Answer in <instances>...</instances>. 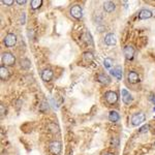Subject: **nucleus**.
<instances>
[{"label": "nucleus", "mask_w": 155, "mask_h": 155, "mask_svg": "<svg viewBox=\"0 0 155 155\" xmlns=\"http://www.w3.org/2000/svg\"><path fill=\"white\" fill-rule=\"evenodd\" d=\"M154 101H155V100H154ZM154 111H155V106H154Z\"/></svg>", "instance_id": "c85d7f7f"}, {"label": "nucleus", "mask_w": 155, "mask_h": 155, "mask_svg": "<svg viewBox=\"0 0 155 155\" xmlns=\"http://www.w3.org/2000/svg\"><path fill=\"white\" fill-rule=\"evenodd\" d=\"M153 14L152 11H149V9H142L141 11L139 13V19L140 20H147V19H150V18H152Z\"/></svg>", "instance_id": "4468645a"}, {"label": "nucleus", "mask_w": 155, "mask_h": 155, "mask_svg": "<svg viewBox=\"0 0 155 155\" xmlns=\"http://www.w3.org/2000/svg\"><path fill=\"white\" fill-rule=\"evenodd\" d=\"M127 81L130 84H136L140 82V77L136 71H129L127 75Z\"/></svg>", "instance_id": "9b49d317"}, {"label": "nucleus", "mask_w": 155, "mask_h": 155, "mask_svg": "<svg viewBox=\"0 0 155 155\" xmlns=\"http://www.w3.org/2000/svg\"><path fill=\"white\" fill-rule=\"evenodd\" d=\"M148 130H149V125H148V124H145V125H143L142 127H140L139 132L140 133H145V132H147Z\"/></svg>", "instance_id": "5701e85b"}, {"label": "nucleus", "mask_w": 155, "mask_h": 155, "mask_svg": "<svg viewBox=\"0 0 155 155\" xmlns=\"http://www.w3.org/2000/svg\"><path fill=\"white\" fill-rule=\"evenodd\" d=\"M116 43H117V39H116V36L113 33L106 34V37H104V44L108 45V46H115Z\"/></svg>", "instance_id": "f8f14e48"}, {"label": "nucleus", "mask_w": 155, "mask_h": 155, "mask_svg": "<svg viewBox=\"0 0 155 155\" xmlns=\"http://www.w3.org/2000/svg\"><path fill=\"white\" fill-rule=\"evenodd\" d=\"M104 155H114V154H113V153H106Z\"/></svg>", "instance_id": "cd10ccee"}, {"label": "nucleus", "mask_w": 155, "mask_h": 155, "mask_svg": "<svg viewBox=\"0 0 155 155\" xmlns=\"http://www.w3.org/2000/svg\"><path fill=\"white\" fill-rule=\"evenodd\" d=\"M104 98L109 104H115L118 101V94L114 91H106L104 94Z\"/></svg>", "instance_id": "423d86ee"}, {"label": "nucleus", "mask_w": 155, "mask_h": 155, "mask_svg": "<svg viewBox=\"0 0 155 155\" xmlns=\"http://www.w3.org/2000/svg\"><path fill=\"white\" fill-rule=\"evenodd\" d=\"M121 94H122V100L125 104H130V103L132 102V100H133L132 96H131V94L128 92L126 89H122Z\"/></svg>", "instance_id": "9d476101"}, {"label": "nucleus", "mask_w": 155, "mask_h": 155, "mask_svg": "<svg viewBox=\"0 0 155 155\" xmlns=\"http://www.w3.org/2000/svg\"><path fill=\"white\" fill-rule=\"evenodd\" d=\"M97 81L103 85H108L111 83V79H110L109 77L106 76V75H102V74L97 76Z\"/></svg>", "instance_id": "dca6fc26"}, {"label": "nucleus", "mask_w": 155, "mask_h": 155, "mask_svg": "<svg viewBox=\"0 0 155 155\" xmlns=\"http://www.w3.org/2000/svg\"><path fill=\"white\" fill-rule=\"evenodd\" d=\"M62 150V145L59 141H53L49 145V151L53 155H59Z\"/></svg>", "instance_id": "7ed1b4c3"}, {"label": "nucleus", "mask_w": 155, "mask_h": 155, "mask_svg": "<svg viewBox=\"0 0 155 155\" xmlns=\"http://www.w3.org/2000/svg\"><path fill=\"white\" fill-rule=\"evenodd\" d=\"M113 64H114V60L112 58H106L104 61H103V66L106 68H111Z\"/></svg>", "instance_id": "412c9836"}, {"label": "nucleus", "mask_w": 155, "mask_h": 155, "mask_svg": "<svg viewBox=\"0 0 155 155\" xmlns=\"http://www.w3.org/2000/svg\"><path fill=\"white\" fill-rule=\"evenodd\" d=\"M111 75L114 77L115 79L117 80H121L123 77V71H122V67L121 66H115L114 68H112L111 71H110Z\"/></svg>", "instance_id": "6e6552de"}, {"label": "nucleus", "mask_w": 155, "mask_h": 155, "mask_svg": "<svg viewBox=\"0 0 155 155\" xmlns=\"http://www.w3.org/2000/svg\"><path fill=\"white\" fill-rule=\"evenodd\" d=\"M21 67L23 69H29L31 67V62H30V60L27 59V58H24V59L21 60Z\"/></svg>", "instance_id": "a211bd4d"}, {"label": "nucleus", "mask_w": 155, "mask_h": 155, "mask_svg": "<svg viewBox=\"0 0 155 155\" xmlns=\"http://www.w3.org/2000/svg\"><path fill=\"white\" fill-rule=\"evenodd\" d=\"M103 9H104L106 13L111 14V13H113L116 9V5L112 1H106V2H103Z\"/></svg>", "instance_id": "ddd939ff"}, {"label": "nucleus", "mask_w": 155, "mask_h": 155, "mask_svg": "<svg viewBox=\"0 0 155 155\" xmlns=\"http://www.w3.org/2000/svg\"><path fill=\"white\" fill-rule=\"evenodd\" d=\"M1 60H2V63L4 64V66H13L16 63V58L11 52H4L2 54Z\"/></svg>", "instance_id": "f257e3e1"}, {"label": "nucleus", "mask_w": 155, "mask_h": 155, "mask_svg": "<svg viewBox=\"0 0 155 155\" xmlns=\"http://www.w3.org/2000/svg\"><path fill=\"white\" fill-rule=\"evenodd\" d=\"M83 58H84L85 61L91 62V61L94 59V55H93L91 52H85V53H83Z\"/></svg>", "instance_id": "aec40b11"}, {"label": "nucleus", "mask_w": 155, "mask_h": 155, "mask_svg": "<svg viewBox=\"0 0 155 155\" xmlns=\"http://www.w3.org/2000/svg\"><path fill=\"white\" fill-rule=\"evenodd\" d=\"M25 22H26V14L25 13H23L22 15H21V19H20V23L22 25L25 24Z\"/></svg>", "instance_id": "393cba45"}, {"label": "nucleus", "mask_w": 155, "mask_h": 155, "mask_svg": "<svg viewBox=\"0 0 155 155\" xmlns=\"http://www.w3.org/2000/svg\"><path fill=\"white\" fill-rule=\"evenodd\" d=\"M16 2L18 3L19 5H24V4H25L26 2H27V1H26V0H17Z\"/></svg>", "instance_id": "a878e982"}, {"label": "nucleus", "mask_w": 155, "mask_h": 155, "mask_svg": "<svg viewBox=\"0 0 155 155\" xmlns=\"http://www.w3.org/2000/svg\"><path fill=\"white\" fill-rule=\"evenodd\" d=\"M3 43L5 45V47L7 48H11V47L16 46L17 44V35L14 33H8L6 34L4 39H3Z\"/></svg>", "instance_id": "39448f33"}, {"label": "nucleus", "mask_w": 155, "mask_h": 155, "mask_svg": "<svg viewBox=\"0 0 155 155\" xmlns=\"http://www.w3.org/2000/svg\"><path fill=\"white\" fill-rule=\"evenodd\" d=\"M154 118H155V116H154Z\"/></svg>", "instance_id": "c756f323"}, {"label": "nucleus", "mask_w": 155, "mask_h": 155, "mask_svg": "<svg viewBox=\"0 0 155 155\" xmlns=\"http://www.w3.org/2000/svg\"><path fill=\"white\" fill-rule=\"evenodd\" d=\"M69 13H71V16L73 18H75L76 20H80L83 17V8L79 4H76V5L71 6Z\"/></svg>", "instance_id": "20e7f679"}, {"label": "nucleus", "mask_w": 155, "mask_h": 155, "mask_svg": "<svg viewBox=\"0 0 155 155\" xmlns=\"http://www.w3.org/2000/svg\"><path fill=\"white\" fill-rule=\"evenodd\" d=\"M2 3L6 6H11L15 3L14 0H2Z\"/></svg>", "instance_id": "b1692460"}, {"label": "nucleus", "mask_w": 155, "mask_h": 155, "mask_svg": "<svg viewBox=\"0 0 155 155\" xmlns=\"http://www.w3.org/2000/svg\"><path fill=\"white\" fill-rule=\"evenodd\" d=\"M120 119V116L116 111H111L109 114V120L111 122H118Z\"/></svg>", "instance_id": "f3484780"}, {"label": "nucleus", "mask_w": 155, "mask_h": 155, "mask_svg": "<svg viewBox=\"0 0 155 155\" xmlns=\"http://www.w3.org/2000/svg\"><path fill=\"white\" fill-rule=\"evenodd\" d=\"M123 53H124V56L127 60H132L133 56H134V53H136V50L132 46H126L124 49H123Z\"/></svg>", "instance_id": "0eeeda50"}, {"label": "nucleus", "mask_w": 155, "mask_h": 155, "mask_svg": "<svg viewBox=\"0 0 155 155\" xmlns=\"http://www.w3.org/2000/svg\"><path fill=\"white\" fill-rule=\"evenodd\" d=\"M54 77V73L50 68H46L41 73V80L44 82H50Z\"/></svg>", "instance_id": "1a4fd4ad"}, {"label": "nucleus", "mask_w": 155, "mask_h": 155, "mask_svg": "<svg viewBox=\"0 0 155 155\" xmlns=\"http://www.w3.org/2000/svg\"><path fill=\"white\" fill-rule=\"evenodd\" d=\"M11 74H9V71L7 69V67L4 65L0 66V78L3 80V81H6V80L9 78Z\"/></svg>", "instance_id": "2eb2a0df"}, {"label": "nucleus", "mask_w": 155, "mask_h": 155, "mask_svg": "<svg viewBox=\"0 0 155 155\" xmlns=\"http://www.w3.org/2000/svg\"><path fill=\"white\" fill-rule=\"evenodd\" d=\"M145 119H146V117H145L144 113H141V112L136 113L131 116V124H132V126H139L143 122H145Z\"/></svg>", "instance_id": "f03ea898"}, {"label": "nucleus", "mask_w": 155, "mask_h": 155, "mask_svg": "<svg viewBox=\"0 0 155 155\" xmlns=\"http://www.w3.org/2000/svg\"><path fill=\"white\" fill-rule=\"evenodd\" d=\"M84 38H85V41H87V44L93 45V41H92V36H91V34H90L89 32H86V33H85Z\"/></svg>", "instance_id": "4be33fe9"}, {"label": "nucleus", "mask_w": 155, "mask_h": 155, "mask_svg": "<svg viewBox=\"0 0 155 155\" xmlns=\"http://www.w3.org/2000/svg\"><path fill=\"white\" fill-rule=\"evenodd\" d=\"M5 110H4V106H1V115H4Z\"/></svg>", "instance_id": "bb28decb"}, {"label": "nucleus", "mask_w": 155, "mask_h": 155, "mask_svg": "<svg viewBox=\"0 0 155 155\" xmlns=\"http://www.w3.org/2000/svg\"><path fill=\"white\" fill-rule=\"evenodd\" d=\"M30 4H31V8L32 9H38V8L43 5V0H32L30 2Z\"/></svg>", "instance_id": "6ab92c4d"}]
</instances>
